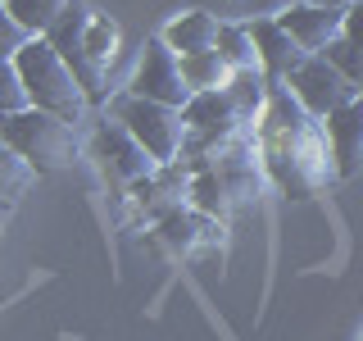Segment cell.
<instances>
[{"instance_id": "21", "label": "cell", "mask_w": 363, "mask_h": 341, "mask_svg": "<svg viewBox=\"0 0 363 341\" xmlns=\"http://www.w3.org/2000/svg\"><path fill=\"white\" fill-rule=\"evenodd\" d=\"M18 109H28V91L18 82L14 60H0V119H5V114H18Z\"/></svg>"}, {"instance_id": "17", "label": "cell", "mask_w": 363, "mask_h": 341, "mask_svg": "<svg viewBox=\"0 0 363 341\" xmlns=\"http://www.w3.org/2000/svg\"><path fill=\"white\" fill-rule=\"evenodd\" d=\"M177 68H182V82H186L191 96H200V91H223L227 77H232V68H227L213 50L186 55V60H177Z\"/></svg>"}, {"instance_id": "18", "label": "cell", "mask_w": 363, "mask_h": 341, "mask_svg": "<svg viewBox=\"0 0 363 341\" xmlns=\"http://www.w3.org/2000/svg\"><path fill=\"white\" fill-rule=\"evenodd\" d=\"M213 55L232 68V73H245V68H259V55H255V41H250L245 28L236 23H218V41H213Z\"/></svg>"}, {"instance_id": "2", "label": "cell", "mask_w": 363, "mask_h": 341, "mask_svg": "<svg viewBox=\"0 0 363 341\" xmlns=\"http://www.w3.org/2000/svg\"><path fill=\"white\" fill-rule=\"evenodd\" d=\"M45 41L68 64V73L77 77L86 105L109 100V64L118 60V23L109 14H96L82 0H73L60 14V23L45 32Z\"/></svg>"}, {"instance_id": "13", "label": "cell", "mask_w": 363, "mask_h": 341, "mask_svg": "<svg viewBox=\"0 0 363 341\" xmlns=\"http://www.w3.org/2000/svg\"><path fill=\"white\" fill-rule=\"evenodd\" d=\"M159 41H164L177 60H186V55H204V50H213V41H218V18L204 14V9H191V14H182V18L168 23Z\"/></svg>"}, {"instance_id": "7", "label": "cell", "mask_w": 363, "mask_h": 341, "mask_svg": "<svg viewBox=\"0 0 363 341\" xmlns=\"http://www.w3.org/2000/svg\"><path fill=\"white\" fill-rule=\"evenodd\" d=\"M128 96H141V100H155V105H168V109H182L191 100L186 82H182V68H177V55L168 50L164 41H145V55L132 73V91Z\"/></svg>"}, {"instance_id": "20", "label": "cell", "mask_w": 363, "mask_h": 341, "mask_svg": "<svg viewBox=\"0 0 363 341\" xmlns=\"http://www.w3.org/2000/svg\"><path fill=\"white\" fill-rule=\"evenodd\" d=\"M32 182H37V173H32V168L23 164V159H18L14 151H9L5 141H0V200H9V205H14V200L23 196V191L32 187Z\"/></svg>"}, {"instance_id": "10", "label": "cell", "mask_w": 363, "mask_h": 341, "mask_svg": "<svg viewBox=\"0 0 363 341\" xmlns=\"http://www.w3.org/2000/svg\"><path fill=\"white\" fill-rule=\"evenodd\" d=\"M91 146H96V159H105V164H109L123 182H128V187H136V182H145V178L159 173V164L132 141L128 128H118V123H105V128H96Z\"/></svg>"}, {"instance_id": "16", "label": "cell", "mask_w": 363, "mask_h": 341, "mask_svg": "<svg viewBox=\"0 0 363 341\" xmlns=\"http://www.w3.org/2000/svg\"><path fill=\"white\" fill-rule=\"evenodd\" d=\"M186 196H191V205H196V214H204V219H213V223H223L227 214L236 210L232 196H227V187L218 182V173H213V168H200V173L186 182Z\"/></svg>"}, {"instance_id": "14", "label": "cell", "mask_w": 363, "mask_h": 341, "mask_svg": "<svg viewBox=\"0 0 363 341\" xmlns=\"http://www.w3.org/2000/svg\"><path fill=\"white\" fill-rule=\"evenodd\" d=\"M0 5H5V14L14 18L28 37H45L73 0H0Z\"/></svg>"}, {"instance_id": "3", "label": "cell", "mask_w": 363, "mask_h": 341, "mask_svg": "<svg viewBox=\"0 0 363 341\" xmlns=\"http://www.w3.org/2000/svg\"><path fill=\"white\" fill-rule=\"evenodd\" d=\"M14 68H18V82L28 91V105L41 109V114H55L64 123H77L86 114V96L77 87V77L68 73V64L55 55V45L45 37H32L23 50L14 55Z\"/></svg>"}, {"instance_id": "9", "label": "cell", "mask_w": 363, "mask_h": 341, "mask_svg": "<svg viewBox=\"0 0 363 341\" xmlns=\"http://www.w3.org/2000/svg\"><path fill=\"white\" fill-rule=\"evenodd\" d=\"M345 18H350V9H327V5H304L300 0V5H291L277 23L291 32V41L300 45L304 55H323V45L345 32Z\"/></svg>"}, {"instance_id": "8", "label": "cell", "mask_w": 363, "mask_h": 341, "mask_svg": "<svg viewBox=\"0 0 363 341\" xmlns=\"http://www.w3.org/2000/svg\"><path fill=\"white\" fill-rule=\"evenodd\" d=\"M250 41H255V55H259V73H264L268 87H281L286 77L295 73V64L309 60V55L300 50V45L291 41V32L281 28L277 18H255L250 23Z\"/></svg>"}, {"instance_id": "12", "label": "cell", "mask_w": 363, "mask_h": 341, "mask_svg": "<svg viewBox=\"0 0 363 341\" xmlns=\"http://www.w3.org/2000/svg\"><path fill=\"white\" fill-rule=\"evenodd\" d=\"M159 242L168 246V255H200L223 242V227L196 210H173L159 219Z\"/></svg>"}, {"instance_id": "19", "label": "cell", "mask_w": 363, "mask_h": 341, "mask_svg": "<svg viewBox=\"0 0 363 341\" xmlns=\"http://www.w3.org/2000/svg\"><path fill=\"white\" fill-rule=\"evenodd\" d=\"M323 60L336 68L345 82H354L359 87V77H363V60H359V41H354V28H350V18H345V32H340L336 41H327L323 45Z\"/></svg>"}, {"instance_id": "11", "label": "cell", "mask_w": 363, "mask_h": 341, "mask_svg": "<svg viewBox=\"0 0 363 341\" xmlns=\"http://www.w3.org/2000/svg\"><path fill=\"white\" fill-rule=\"evenodd\" d=\"M323 136H327V151H332V164H336V182L354 178L359 164H363V100L327 114Z\"/></svg>"}, {"instance_id": "1", "label": "cell", "mask_w": 363, "mask_h": 341, "mask_svg": "<svg viewBox=\"0 0 363 341\" xmlns=\"http://www.w3.org/2000/svg\"><path fill=\"white\" fill-rule=\"evenodd\" d=\"M255 151H259L264 178L291 200H313L336 182V164H332V151H327L323 123L295 105L286 87H268Z\"/></svg>"}, {"instance_id": "5", "label": "cell", "mask_w": 363, "mask_h": 341, "mask_svg": "<svg viewBox=\"0 0 363 341\" xmlns=\"http://www.w3.org/2000/svg\"><path fill=\"white\" fill-rule=\"evenodd\" d=\"M113 119H118V128L132 132V141L141 146L159 168L182 159V141H186L182 109L155 105V100H141V96H118L113 100Z\"/></svg>"}, {"instance_id": "24", "label": "cell", "mask_w": 363, "mask_h": 341, "mask_svg": "<svg viewBox=\"0 0 363 341\" xmlns=\"http://www.w3.org/2000/svg\"><path fill=\"white\" fill-rule=\"evenodd\" d=\"M9 210H14V205H9V200H0V232H5V223H9Z\"/></svg>"}, {"instance_id": "4", "label": "cell", "mask_w": 363, "mask_h": 341, "mask_svg": "<svg viewBox=\"0 0 363 341\" xmlns=\"http://www.w3.org/2000/svg\"><path fill=\"white\" fill-rule=\"evenodd\" d=\"M0 141H5L37 178L41 173H68L73 159H77L73 123L55 119V114H41V109H32V105L0 119Z\"/></svg>"}, {"instance_id": "23", "label": "cell", "mask_w": 363, "mask_h": 341, "mask_svg": "<svg viewBox=\"0 0 363 341\" xmlns=\"http://www.w3.org/2000/svg\"><path fill=\"white\" fill-rule=\"evenodd\" d=\"M304 5H327V9H354L359 0H304Z\"/></svg>"}, {"instance_id": "22", "label": "cell", "mask_w": 363, "mask_h": 341, "mask_svg": "<svg viewBox=\"0 0 363 341\" xmlns=\"http://www.w3.org/2000/svg\"><path fill=\"white\" fill-rule=\"evenodd\" d=\"M28 41H32V37H28V32H23L9 14H5V5H0V60H14V55H18Z\"/></svg>"}, {"instance_id": "15", "label": "cell", "mask_w": 363, "mask_h": 341, "mask_svg": "<svg viewBox=\"0 0 363 341\" xmlns=\"http://www.w3.org/2000/svg\"><path fill=\"white\" fill-rule=\"evenodd\" d=\"M227 100L236 105V114H241V123L250 128V123H259V114H264V100H268V82L259 68H245V73H232L227 77Z\"/></svg>"}, {"instance_id": "6", "label": "cell", "mask_w": 363, "mask_h": 341, "mask_svg": "<svg viewBox=\"0 0 363 341\" xmlns=\"http://www.w3.org/2000/svg\"><path fill=\"white\" fill-rule=\"evenodd\" d=\"M281 87H286L295 105L309 114V119H318V123H323L327 114H336V109H345V105H354V100H359V87L345 82V77H340L323 55L300 60V64H295V73Z\"/></svg>"}]
</instances>
